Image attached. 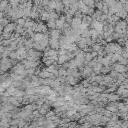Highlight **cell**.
Segmentation results:
<instances>
[{"label": "cell", "mask_w": 128, "mask_h": 128, "mask_svg": "<svg viewBox=\"0 0 128 128\" xmlns=\"http://www.w3.org/2000/svg\"><path fill=\"white\" fill-rule=\"evenodd\" d=\"M17 63H18V61L12 60L9 57L2 58L1 59V74H4V73H6V71L11 70L13 68V66L16 65Z\"/></svg>", "instance_id": "6da1fadb"}, {"label": "cell", "mask_w": 128, "mask_h": 128, "mask_svg": "<svg viewBox=\"0 0 128 128\" xmlns=\"http://www.w3.org/2000/svg\"><path fill=\"white\" fill-rule=\"evenodd\" d=\"M32 29L34 30V32H40V33L49 34V32H48V26H47V24H45L43 21L36 22Z\"/></svg>", "instance_id": "7a4b0ae2"}, {"label": "cell", "mask_w": 128, "mask_h": 128, "mask_svg": "<svg viewBox=\"0 0 128 128\" xmlns=\"http://www.w3.org/2000/svg\"><path fill=\"white\" fill-rule=\"evenodd\" d=\"M111 67H112V70H115V71H117V72H119V73H125V72L128 71V68H127L126 65L120 64V63H118V62L113 63V64L111 65Z\"/></svg>", "instance_id": "3957f363"}, {"label": "cell", "mask_w": 128, "mask_h": 128, "mask_svg": "<svg viewBox=\"0 0 128 128\" xmlns=\"http://www.w3.org/2000/svg\"><path fill=\"white\" fill-rule=\"evenodd\" d=\"M105 108L107 110L113 112V113H117L119 111V109H118V101H116V102H108L106 104Z\"/></svg>", "instance_id": "277c9868"}, {"label": "cell", "mask_w": 128, "mask_h": 128, "mask_svg": "<svg viewBox=\"0 0 128 128\" xmlns=\"http://www.w3.org/2000/svg\"><path fill=\"white\" fill-rule=\"evenodd\" d=\"M49 46H50V48H52V49L59 50V49L61 48V45H60V41H59V39L50 38V39H49Z\"/></svg>", "instance_id": "5b68a950"}, {"label": "cell", "mask_w": 128, "mask_h": 128, "mask_svg": "<svg viewBox=\"0 0 128 128\" xmlns=\"http://www.w3.org/2000/svg\"><path fill=\"white\" fill-rule=\"evenodd\" d=\"M16 25H17V23L10 22L8 25L5 26L3 32H1V33H14L15 32V29H16Z\"/></svg>", "instance_id": "8992f818"}, {"label": "cell", "mask_w": 128, "mask_h": 128, "mask_svg": "<svg viewBox=\"0 0 128 128\" xmlns=\"http://www.w3.org/2000/svg\"><path fill=\"white\" fill-rule=\"evenodd\" d=\"M61 35H62V30L57 29V28H55V29H51L50 32H49V36H50V38L60 39Z\"/></svg>", "instance_id": "52a82bcc"}, {"label": "cell", "mask_w": 128, "mask_h": 128, "mask_svg": "<svg viewBox=\"0 0 128 128\" xmlns=\"http://www.w3.org/2000/svg\"><path fill=\"white\" fill-rule=\"evenodd\" d=\"M82 24V18H78V17H73V20L71 22V27L73 29H76V30H79L80 26Z\"/></svg>", "instance_id": "ba28073f"}, {"label": "cell", "mask_w": 128, "mask_h": 128, "mask_svg": "<svg viewBox=\"0 0 128 128\" xmlns=\"http://www.w3.org/2000/svg\"><path fill=\"white\" fill-rule=\"evenodd\" d=\"M116 93H117L118 95H120L121 98H128V89H127V88H124V87H122V86H119V87L117 88Z\"/></svg>", "instance_id": "9c48e42d"}, {"label": "cell", "mask_w": 128, "mask_h": 128, "mask_svg": "<svg viewBox=\"0 0 128 128\" xmlns=\"http://www.w3.org/2000/svg\"><path fill=\"white\" fill-rule=\"evenodd\" d=\"M107 98H108L109 102H116L121 99V96L118 95L116 92L115 93H107Z\"/></svg>", "instance_id": "30bf717a"}, {"label": "cell", "mask_w": 128, "mask_h": 128, "mask_svg": "<svg viewBox=\"0 0 128 128\" xmlns=\"http://www.w3.org/2000/svg\"><path fill=\"white\" fill-rule=\"evenodd\" d=\"M102 67H103V64H102L101 62L97 61L96 64L93 66V71H94L97 75H99V74H101V69H102Z\"/></svg>", "instance_id": "8fae6325"}, {"label": "cell", "mask_w": 128, "mask_h": 128, "mask_svg": "<svg viewBox=\"0 0 128 128\" xmlns=\"http://www.w3.org/2000/svg\"><path fill=\"white\" fill-rule=\"evenodd\" d=\"M24 46H25V48H26L27 50L34 48V40H33V38H28V39L25 41Z\"/></svg>", "instance_id": "7c38bea8"}, {"label": "cell", "mask_w": 128, "mask_h": 128, "mask_svg": "<svg viewBox=\"0 0 128 128\" xmlns=\"http://www.w3.org/2000/svg\"><path fill=\"white\" fill-rule=\"evenodd\" d=\"M40 19H41V21H48L49 19H50V12H48V11H43L41 14H40Z\"/></svg>", "instance_id": "4fadbf2b"}, {"label": "cell", "mask_w": 128, "mask_h": 128, "mask_svg": "<svg viewBox=\"0 0 128 128\" xmlns=\"http://www.w3.org/2000/svg\"><path fill=\"white\" fill-rule=\"evenodd\" d=\"M35 23H36V21H35V20H33V19L29 18V19H27V20H26V23H25L24 27H25V28H33V26L35 25Z\"/></svg>", "instance_id": "5bb4252c"}, {"label": "cell", "mask_w": 128, "mask_h": 128, "mask_svg": "<svg viewBox=\"0 0 128 128\" xmlns=\"http://www.w3.org/2000/svg\"><path fill=\"white\" fill-rule=\"evenodd\" d=\"M47 26L49 29H55L56 28V20H53V19H49L47 22H46Z\"/></svg>", "instance_id": "9a60e30c"}, {"label": "cell", "mask_w": 128, "mask_h": 128, "mask_svg": "<svg viewBox=\"0 0 128 128\" xmlns=\"http://www.w3.org/2000/svg\"><path fill=\"white\" fill-rule=\"evenodd\" d=\"M104 46H102L100 43H98V42H96V43H94L92 46H91V48H92V51H96V52H99L102 48H103Z\"/></svg>", "instance_id": "2e32d148"}, {"label": "cell", "mask_w": 128, "mask_h": 128, "mask_svg": "<svg viewBox=\"0 0 128 128\" xmlns=\"http://www.w3.org/2000/svg\"><path fill=\"white\" fill-rule=\"evenodd\" d=\"M111 71H112V67L111 66H103L102 69H101V74L102 75H106Z\"/></svg>", "instance_id": "e0dca14e"}, {"label": "cell", "mask_w": 128, "mask_h": 128, "mask_svg": "<svg viewBox=\"0 0 128 128\" xmlns=\"http://www.w3.org/2000/svg\"><path fill=\"white\" fill-rule=\"evenodd\" d=\"M58 73H59V76H67V69L64 68L62 65H60L59 69H58Z\"/></svg>", "instance_id": "ac0fdd59"}, {"label": "cell", "mask_w": 128, "mask_h": 128, "mask_svg": "<svg viewBox=\"0 0 128 128\" xmlns=\"http://www.w3.org/2000/svg\"><path fill=\"white\" fill-rule=\"evenodd\" d=\"M10 3H8V0H3L1 1V4H0V8H1V12H4L6 10V8L8 7Z\"/></svg>", "instance_id": "d6986e66"}, {"label": "cell", "mask_w": 128, "mask_h": 128, "mask_svg": "<svg viewBox=\"0 0 128 128\" xmlns=\"http://www.w3.org/2000/svg\"><path fill=\"white\" fill-rule=\"evenodd\" d=\"M59 17H60L59 13H57L55 10H53V11H51V12H50V19H53V20H57Z\"/></svg>", "instance_id": "ffe728a7"}, {"label": "cell", "mask_w": 128, "mask_h": 128, "mask_svg": "<svg viewBox=\"0 0 128 128\" xmlns=\"http://www.w3.org/2000/svg\"><path fill=\"white\" fill-rule=\"evenodd\" d=\"M86 5H88L89 7H95V1L94 0H82Z\"/></svg>", "instance_id": "44dd1931"}, {"label": "cell", "mask_w": 128, "mask_h": 128, "mask_svg": "<svg viewBox=\"0 0 128 128\" xmlns=\"http://www.w3.org/2000/svg\"><path fill=\"white\" fill-rule=\"evenodd\" d=\"M16 23L18 24V25H20V26H23L24 27V25H25V23H26V19L25 18H19V19H17V21H16Z\"/></svg>", "instance_id": "7402d4cb"}, {"label": "cell", "mask_w": 128, "mask_h": 128, "mask_svg": "<svg viewBox=\"0 0 128 128\" xmlns=\"http://www.w3.org/2000/svg\"><path fill=\"white\" fill-rule=\"evenodd\" d=\"M32 2L34 5H37V6L42 5V0H32Z\"/></svg>", "instance_id": "603a6c76"}, {"label": "cell", "mask_w": 128, "mask_h": 128, "mask_svg": "<svg viewBox=\"0 0 128 128\" xmlns=\"http://www.w3.org/2000/svg\"><path fill=\"white\" fill-rule=\"evenodd\" d=\"M125 20H126V21L128 22V14H127V17H126V19H125Z\"/></svg>", "instance_id": "cb8c5ba5"}]
</instances>
